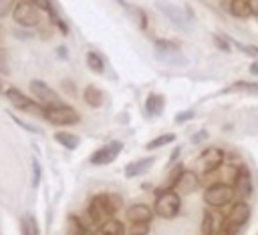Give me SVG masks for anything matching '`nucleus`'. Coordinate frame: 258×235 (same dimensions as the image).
I'll list each match as a JSON object with an SVG mask.
<instances>
[{"instance_id":"ddd939ff","label":"nucleus","mask_w":258,"mask_h":235,"mask_svg":"<svg viewBox=\"0 0 258 235\" xmlns=\"http://www.w3.org/2000/svg\"><path fill=\"white\" fill-rule=\"evenodd\" d=\"M234 195H238L240 199H248L250 193H252V177H250V171L242 165L238 167V171L234 173Z\"/></svg>"},{"instance_id":"f8f14e48","label":"nucleus","mask_w":258,"mask_h":235,"mask_svg":"<svg viewBox=\"0 0 258 235\" xmlns=\"http://www.w3.org/2000/svg\"><path fill=\"white\" fill-rule=\"evenodd\" d=\"M123 151V143L119 141H111L103 147H99L93 155H91V165H97V167H103V165H109L117 159V155Z\"/></svg>"},{"instance_id":"b1692460","label":"nucleus","mask_w":258,"mask_h":235,"mask_svg":"<svg viewBox=\"0 0 258 235\" xmlns=\"http://www.w3.org/2000/svg\"><path fill=\"white\" fill-rule=\"evenodd\" d=\"M230 90H240V92H248V94H258V82H246V80H238L234 84H230L224 92Z\"/></svg>"},{"instance_id":"a878e982","label":"nucleus","mask_w":258,"mask_h":235,"mask_svg":"<svg viewBox=\"0 0 258 235\" xmlns=\"http://www.w3.org/2000/svg\"><path fill=\"white\" fill-rule=\"evenodd\" d=\"M173 141H175V135H173V133L159 135V137H155L153 141H149V143H147V151H153V149L165 147V145H169V143H173Z\"/></svg>"},{"instance_id":"f3484780","label":"nucleus","mask_w":258,"mask_h":235,"mask_svg":"<svg viewBox=\"0 0 258 235\" xmlns=\"http://www.w3.org/2000/svg\"><path fill=\"white\" fill-rule=\"evenodd\" d=\"M153 157H143V159H139V161H131L127 167H125V177L127 179H133V177H139V175H143V173H147L149 171V167L153 165Z\"/></svg>"},{"instance_id":"c85d7f7f","label":"nucleus","mask_w":258,"mask_h":235,"mask_svg":"<svg viewBox=\"0 0 258 235\" xmlns=\"http://www.w3.org/2000/svg\"><path fill=\"white\" fill-rule=\"evenodd\" d=\"M129 235H149V223H131Z\"/></svg>"},{"instance_id":"39448f33","label":"nucleus","mask_w":258,"mask_h":235,"mask_svg":"<svg viewBox=\"0 0 258 235\" xmlns=\"http://www.w3.org/2000/svg\"><path fill=\"white\" fill-rule=\"evenodd\" d=\"M179 209H181V199L175 191H157L155 215H159L163 219H173V217H177Z\"/></svg>"},{"instance_id":"f704fd0d","label":"nucleus","mask_w":258,"mask_h":235,"mask_svg":"<svg viewBox=\"0 0 258 235\" xmlns=\"http://www.w3.org/2000/svg\"><path fill=\"white\" fill-rule=\"evenodd\" d=\"M206 139H208V133H206V131H198V133L191 137V143L198 145V143H202V141H206Z\"/></svg>"},{"instance_id":"cd10ccee","label":"nucleus","mask_w":258,"mask_h":235,"mask_svg":"<svg viewBox=\"0 0 258 235\" xmlns=\"http://www.w3.org/2000/svg\"><path fill=\"white\" fill-rule=\"evenodd\" d=\"M28 2H32L38 10H42V12H46L48 14V18L50 20H54L58 14H56V10H54V6H52V2L50 0H28Z\"/></svg>"},{"instance_id":"5701e85b","label":"nucleus","mask_w":258,"mask_h":235,"mask_svg":"<svg viewBox=\"0 0 258 235\" xmlns=\"http://www.w3.org/2000/svg\"><path fill=\"white\" fill-rule=\"evenodd\" d=\"M87 64H89V68H91L93 72H97V74H101L103 68H105L103 56H101L99 52H95V50H89V52H87Z\"/></svg>"},{"instance_id":"72a5a7b5","label":"nucleus","mask_w":258,"mask_h":235,"mask_svg":"<svg viewBox=\"0 0 258 235\" xmlns=\"http://www.w3.org/2000/svg\"><path fill=\"white\" fill-rule=\"evenodd\" d=\"M234 46L244 50V52H248V54H258V46H246V44H238V42H234Z\"/></svg>"},{"instance_id":"1a4fd4ad","label":"nucleus","mask_w":258,"mask_h":235,"mask_svg":"<svg viewBox=\"0 0 258 235\" xmlns=\"http://www.w3.org/2000/svg\"><path fill=\"white\" fill-rule=\"evenodd\" d=\"M248 217H250V207L244 201L234 203V207L230 209V213L226 217V231L224 233L226 235H236L238 229L248 221Z\"/></svg>"},{"instance_id":"9b49d317","label":"nucleus","mask_w":258,"mask_h":235,"mask_svg":"<svg viewBox=\"0 0 258 235\" xmlns=\"http://www.w3.org/2000/svg\"><path fill=\"white\" fill-rule=\"evenodd\" d=\"M6 96H8V102H10L14 108H18V110H24V112H30V114H38V116L44 112V108H42L34 98L22 94V92L16 90V88H8V90H6Z\"/></svg>"},{"instance_id":"412c9836","label":"nucleus","mask_w":258,"mask_h":235,"mask_svg":"<svg viewBox=\"0 0 258 235\" xmlns=\"http://www.w3.org/2000/svg\"><path fill=\"white\" fill-rule=\"evenodd\" d=\"M83 96H85V102H87L89 106H93V108H99V106L103 104V90L97 88L95 84H89V86L85 88Z\"/></svg>"},{"instance_id":"20e7f679","label":"nucleus","mask_w":258,"mask_h":235,"mask_svg":"<svg viewBox=\"0 0 258 235\" xmlns=\"http://www.w3.org/2000/svg\"><path fill=\"white\" fill-rule=\"evenodd\" d=\"M157 10L165 18H169V22L173 26H177L181 30H189L191 28V20L194 18H191L189 10H183V8H179V6H175V4H171L167 0H157Z\"/></svg>"},{"instance_id":"4c0bfd02","label":"nucleus","mask_w":258,"mask_h":235,"mask_svg":"<svg viewBox=\"0 0 258 235\" xmlns=\"http://www.w3.org/2000/svg\"><path fill=\"white\" fill-rule=\"evenodd\" d=\"M250 72H252V74H256V76H258V60H256V62H252V64H250Z\"/></svg>"},{"instance_id":"dca6fc26","label":"nucleus","mask_w":258,"mask_h":235,"mask_svg":"<svg viewBox=\"0 0 258 235\" xmlns=\"http://www.w3.org/2000/svg\"><path fill=\"white\" fill-rule=\"evenodd\" d=\"M230 12L238 18H250L256 14V2L254 0H232Z\"/></svg>"},{"instance_id":"4be33fe9","label":"nucleus","mask_w":258,"mask_h":235,"mask_svg":"<svg viewBox=\"0 0 258 235\" xmlns=\"http://www.w3.org/2000/svg\"><path fill=\"white\" fill-rule=\"evenodd\" d=\"M54 141H56L58 145H62L64 149H69V151H75V149L79 147V143H81V139H79L77 135L67 133V131H58V133H54Z\"/></svg>"},{"instance_id":"aec40b11","label":"nucleus","mask_w":258,"mask_h":235,"mask_svg":"<svg viewBox=\"0 0 258 235\" xmlns=\"http://www.w3.org/2000/svg\"><path fill=\"white\" fill-rule=\"evenodd\" d=\"M99 233L101 235H127V229L125 225L119 221V219H107L101 227H99Z\"/></svg>"},{"instance_id":"9d476101","label":"nucleus","mask_w":258,"mask_h":235,"mask_svg":"<svg viewBox=\"0 0 258 235\" xmlns=\"http://www.w3.org/2000/svg\"><path fill=\"white\" fill-rule=\"evenodd\" d=\"M226 231V215L220 209H208L202 219V233L204 235H224Z\"/></svg>"},{"instance_id":"4468645a","label":"nucleus","mask_w":258,"mask_h":235,"mask_svg":"<svg viewBox=\"0 0 258 235\" xmlns=\"http://www.w3.org/2000/svg\"><path fill=\"white\" fill-rule=\"evenodd\" d=\"M200 163L204 165L206 175H208V173H216V171L220 169V165L224 163V151L218 149V147H210V149H206V151L200 155Z\"/></svg>"},{"instance_id":"e433bc0d","label":"nucleus","mask_w":258,"mask_h":235,"mask_svg":"<svg viewBox=\"0 0 258 235\" xmlns=\"http://www.w3.org/2000/svg\"><path fill=\"white\" fill-rule=\"evenodd\" d=\"M62 86H64V90L67 92H77V88H75V82H71V80H62Z\"/></svg>"},{"instance_id":"f03ea898","label":"nucleus","mask_w":258,"mask_h":235,"mask_svg":"<svg viewBox=\"0 0 258 235\" xmlns=\"http://www.w3.org/2000/svg\"><path fill=\"white\" fill-rule=\"evenodd\" d=\"M155 58L169 66H185L187 58L181 52L177 42L171 40H155Z\"/></svg>"},{"instance_id":"7ed1b4c3","label":"nucleus","mask_w":258,"mask_h":235,"mask_svg":"<svg viewBox=\"0 0 258 235\" xmlns=\"http://www.w3.org/2000/svg\"><path fill=\"white\" fill-rule=\"evenodd\" d=\"M42 116L48 121V123H52V125H58V127H69V125H77L79 121H81V114L73 108V106H69V104H54V106H46L44 108V112H42Z\"/></svg>"},{"instance_id":"a211bd4d","label":"nucleus","mask_w":258,"mask_h":235,"mask_svg":"<svg viewBox=\"0 0 258 235\" xmlns=\"http://www.w3.org/2000/svg\"><path fill=\"white\" fill-rule=\"evenodd\" d=\"M198 183H200V177H198L194 171H185V169H183V173H181V177H179V181H177L175 187H177L181 193L189 195V193H194V191L198 189Z\"/></svg>"},{"instance_id":"c756f323","label":"nucleus","mask_w":258,"mask_h":235,"mask_svg":"<svg viewBox=\"0 0 258 235\" xmlns=\"http://www.w3.org/2000/svg\"><path fill=\"white\" fill-rule=\"evenodd\" d=\"M0 74H10V66H8V50L4 46H0Z\"/></svg>"},{"instance_id":"a19ab883","label":"nucleus","mask_w":258,"mask_h":235,"mask_svg":"<svg viewBox=\"0 0 258 235\" xmlns=\"http://www.w3.org/2000/svg\"><path fill=\"white\" fill-rule=\"evenodd\" d=\"M254 16H256V20H258V8H256V14H254Z\"/></svg>"},{"instance_id":"0eeeda50","label":"nucleus","mask_w":258,"mask_h":235,"mask_svg":"<svg viewBox=\"0 0 258 235\" xmlns=\"http://www.w3.org/2000/svg\"><path fill=\"white\" fill-rule=\"evenodd\" d=\"M12 18L18 26H24V28H34L38 22H40V10L28 2V0H22L14 6L12 10Z\"/></svg>"},{"instance_id":"393cba45","label":"nucleus","mask_w":258,"mask_h":235,"mask_svg":"<svg viewBox=\"0 0 258 235\" xmlns=\"http://www.w3.org/2000/svg\"><path fill=\"white\" fill-rule=\"evenodd\" d=\"M67 235H87V229H85V225H83V221L79 217H75V215L69 217V221H67Z\"/></svg>"},{"instance_id":"2f4dec72","label":"nucleus","mask_w":258,"mask_h":235,"mask_svg":"<svg viewBox=\"0 0 258 235\" xmlns=\"http://www.w3.org/2000/svg\"><path fill=\"white\" fill-rule=\"evenodd\" d=\"M38 181H40V165H38V161L34 159V161H32V185L36 187Z\"/></svg>"},{"instance_id":"bb28decb","label":"nucleus","mask_w":258,"mask_h":235,"mask_svg":"<svg viewBox=\"0 0 258 235\" xmlns=\"http://www.w3.org/2000/svg\"><path fill=\"white\" fill-rule=\"evenodd\" d=\"M22 235H40L38 233V223L32 215H24L22 217Z\"/></svg>"},{"instance_id":"6e6552de","label":"nucleus","mask_w":258,"mask_h":235,"mask_svg":"<svg viewBox=\"0 0 258 235\" xmlns=\"http://www.w3.org/2000/svg\"><path fill=\"white\" fill-rule=\"evenodd\" d=\"M28 86H30V92H32L34 100H36L42 108H46V106H54V104H62V100H60V96L56 94V90H52L44 80L32 78Z\"/></svg>"},{"instance_id":"c9c22d12","label":"nucleus","mask_w":258,"mask_h":235,"mask_svg":"<svg viewBox=\"0 0 258 235\" xmlns=\"http://www.w3.org/2000/svg\"><path fill=\"white\" fill-rule=\"evenodd\" d=\"M12 119H14V121H16V123H18L20 127H24L26 131H32V133H36V131H38L36 127H32V125H28V123H24V121H20V119H16V116H12Z\"/></svg>"},{"instance_id":"2eb2a0df","label":"nucleus","mask_w":258,"mask_h":235,"mask_svg":"<svg viewBox=\"0 0 258 235\" xmlns=\"http://www.w3.org/2000/svg\"><path fill=\"white\" fill-rule=\"evenodd\" d=\"M127 217H129L131 223H151L153 211H151V207L145 205V203H135V205H131V207L127 209Z\"/></svg>"},{"instance_id":"473e14b6","label":"nucleus","mask_w":258,"mask_h":235,"mask_svg":"<svg viewBox=\"0 0 258 235\" xmlns=\"http://www.w3.org/2000/svg\"><path fill=\"white\" fill-rule=\"evenodd\" d=\"M214 44H216L218 48H222L224 52H228V50H230V44L226 42V38H224V36H218V34H216V36H214Z\"/></svg>"},{"instance_id":"f257e3e1","label":"nucleus","mask_w":258,"mask_h":235,"mask_svg":"<svg viewBox=\"0 0 258 235\" xmlns=\"http://www.w3.org/2000/svg\"><path fill=\"white\" fill-rule=\"evenodd\" d=\"M121 203H123V199L119 195H107V193L105 195H95L89 201V207H87V213H85V221L81 219L85 229L87 231H99V227L107 219H111L113 213L119 211Z\"/></svg>"},{"instance_id":"79ce46f5","label":"nucleus","mask_w":258,"mask_h":235,"mask_svg":"<svg viewBox=\"0 0 258 235\" xmlns=\"http://www.w3.org/2000/svg\"><path fill=\"white\" fill-rule=\"evenodd\" d=\"M0 88H2V82H0Z\"/></svg>"},{"instance_id":"423d86ee","label":"nucleus","mask_w":258,"mask_h":235,"mask_svg":"<svg viewBox=\"0 0 258 235\" xmlns=\"http://www.w3.org/2000/svg\"><path fill=\"white\" fill-rule=\"evenodd\" d=\"M232 199H234V189L228 183H214L204 193V201L212 209H220V207L228 205Z\"/></svg>"},{"instance_id":"6ab92c4d","label":"nucleus","mask_w":258,"mask_h":235,"mask_svg":"<svg viewBox=\"0 0 258 235\" xmlns=\"http://www.w3.org/2000/svg\"><path fill=\"white\" fill-rule=\"evenodd\" d=\"M163 108H165V98H163L161 94H157V92L147 94V100H145V110H147V114L159 116V114L163 112Z\"/></svg>"},{"instance_id":"58836bf2","label":"nucleus","mask_w":258,"mask_h":235,"mask_svg":"<svg viewBox=\"0 0 258 235\" xmlns=\"http://www.w3.org/2000/svg\"><path fill=\"white\" fill-rule=\"evenodd\" d=\"M58 56L60 58H67V48L64 46H58Z\"/></svg>"},{"instance_id":"ea45409f","label":"nucleus","mask_w":258,"mask_h":235,"mask_svg":"<svg viewBox=\"0 0 258 235\" xmlns=\"http://www.w3.org/2000/svg\"><path fill=\"white\" fill-rule=\"evenodd\" d=\"M117 2H119V4H121V6H123V8H129V4H127V2H125V0H117Z\"/></svg>"},{"instance_id":"7c9ffc66","label":"nucleus","mask_w":258,"mask_h":235,"mask_svg":"<svg viewBox=\"0 0 258 235\" xmlns=\"http://www.w3.org/2000/svg\"><path fill=\"white\" fill-rule=\"evenodd\" d=\"M194 116H196V112H194L191 108H187V110H181V112H177V114H175V123H177V125H183V123L191 121Z\"/></svg>"}]
</instances>
